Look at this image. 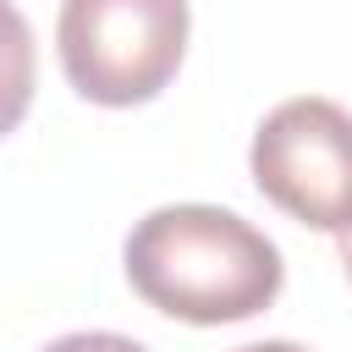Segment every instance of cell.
<instances>
[{
    "label": "cell",
    "mask_w": 352,
    "mask_h": 352,
    "mask_svg": "<svg viewBox=\"0 0 352 352\" xmlns=\"http://www.w3.org/2000/svg\"><path fill=\"white\" fill-rule=\"evenodd\" d=\"M280 248L231 209L214 204H165L148 209L126 236L132 292L187 324L253 319L280 292Z\"/></svg>",
    "instance_id": "obj_1"
},
{
    "label": "cell",
    "mask_w": 352,
    "mask_h": 352,
    "mask_svg": "<svg viewBox=\"0 0 352 352\" xmlns=\"http://www.w3.org/2000/svg\"><path fill=\"white\" fill-rule=\"evenodd\" d=\"M55 44L82 99L143 104L187 55V0H60Z\"/></svg>",
    "instance_id": "obj_2"
},
{
    "label": "cell",
    "mask_w": 352,
    "mask_h": 352,
    "mask_svg": "<svg viewBox=\"0 0 352 352\" xmlns=\"http://www.w3.org/2000/svg\"><path fill=\"white\" fill-rule=\"evenodd\" d=\"M258 192L314 231H352V116L302 94L275 104L248 148Z\"/></svg>",
    "instance_id": "obj_3"
},
{
    "label": "cell",
    "mask_w": 352,
    "mask_h": 352,
    "mask_svg": "<svg viewBox=\"0 0 352 352\" xmlns=\"http://www.w3.org/2000/svg\"><path fill=\"white\" fill-rule=\"evenodd\" d=\"M28 104H33V28L11 0H0V138L28 116Z\"/></svg>",
    "instance_id": "obj_4"
},
{
    "label": "cell",
    "mask_w": 352,
    "mask_h": 352,
    "mask_svg": "<svg viewBox=\"0 0 352 352\" xmlns=\"http://www.w3.org/2000/svg\"><path fill=\"white\" fill-rule=\"evenodd\" d=\"M44 352H148V346L132 341V336H116V330H77V336L50 341Z\"/></svg>",
    "instance_id": "obj_5"
},
{
    "label": "cell",
    "mask_w": 352,
    "mask_h": 352,
    "mask_svg": "<svg viewBox=\"0 0 352 352\" xmlns=\"http://www.w3.org/2000/svg\"><path fill=\"white\" fill-rule=\"evenodd\" d=\"M236 352H308L297 341H253V346H236Z\"/></svg>",
    "instance_id": "obj_6"
},
{
    "label": "cell",
    "mask_w": 352,
    "mask_h": 352,
    "mask_svg": "<svg viewBox=\"0 0 352 352\" xmlns=\"http://www.w3.org/2000/svg\"><path fill=\"white\" fill-rule=\"evenodd\" d=\"M341 264H346V275H352V231H341Z\"/></svg>",
    "instance_id": "obj_7"
}]
</instances>
